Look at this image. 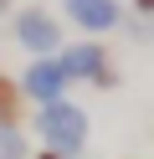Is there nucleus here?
<instances>
[{
    "instance_id": "f257e3e1",
    "label": "nucleus",
    "mask_w": 154,
    "mask_h": 159,
    "mask_svg": "<svg viewBox=\"0 0 154 159\" xmlns=\"http://www.w3.org/2000/svg\"><path fill=\"white\" fill-rule=\"evenodd\" d=\"M36 128H41V144L51 149V154H62V159H72V154H82V144H87V113H82L77 103H46L36 113Z\"/></svg>"
},
{
    "instance_id": "9d476101",
    "label": "nucleus",
    "mask_w": 154,
    "mask_h": 159,
    "mask_svg": "<svg viewBox=\"0 0 154 159\" xmlns=\"http://www.w3.org/2000/svg\"><path fill=\"white\" fill-rule=\"evenodd\" d=\"M0 11H5V0H0Z\"/></svg>"
},
{
    "instance_id": "f03ea898",
    "label": "nucleus",
    "mask_w": 154,
    "mask_h": 159,
    "mask_svg": "<svg viewBox=\"0 0 154 159\" xmlns=\"http://www.w3.org/2000/svg\"><path fill=\"white\" fill-rule=\"evenodd\" d=\"M57 62L67 67L72 82H92V87H113V62H108V46L103 41H77V46H62Z\"/></svg>"
},
{
    "instance_id": "1a4fd4ad",
    "label": "nucleus",
    "mask_w": 154,
    "mask_h": 159,
    "mask_svg": "<svg viewBox=\"0 0 154 159\" xmlns=\"http://www.w3.org/2000/svg\"><path fill=\"white\" fill-rule=\"evenodd\" d=\"M36 159H62V154H51V149H46V154H36Z\"/></svg>"
},
{
    "instance_id": "6e6552de",
    "label": "nucleus",
    "mask_w": 154,
    "mask_h": 159,
    "mask_svg": "<svg viewBox=\"0 0 154 159\" xmlns=\"http://www.w3.org/2000/svg\"><path fill=\"white\" fill-rule=\"evenodd\" d=\"M128 5H133L139 16H154V0H128Z\"/></svg>"
},
{
    "instance_id": "0eeeda50",
    "label": "nucleus",
    "mask_w": 154,
    "mask_h": 159,
    "mask_svg": "<svg viewBox=\"0 0 154 159\" xmlns=\"http://www.w3.org/2000/svg\"><path fill=\"white\" fill-rule=\"evenodd\" d=\"M26 154H31V144L21 128H0V159H26Z\"/></svg>"
},
{
    "instance_id": "39448f33",
    "label": "nucleus",
    "mask_w": 154,
    "mask_h": 159,
    "mask_svg": "<svg viewBox=\"0 0 154 159\" xmlns=\"http://www.w3.org/2000/svg\"><path fill=\"white\" fill-rule=\"evenodd\" d=\"M62 11H67V21L77 26V31H87V36H103V31H113V26L123 21L118 0H62Z\"/></svg>"
},
{
    "instance_id": "7ed1b4c3",
    "label": "nucleus",
    "mask_w": 154,
    "mask_h": 159,
    "mask_svg": "<svg viewBox=\"0 0 154 159\" xmlns=\"http://www.w3.org/2000/svg\"><path fill=\"white\" fill-rule=\"evenodd\" d=\"M16 46H26L31 57H57L62 46V21L51 11H41V5H31V11L16 16Z\"/></svg>"
},
{
    "instance_id": "423d86ee",
    "label": "nucleus",
    "mask_w": 154,
    "mask_h": 159,
    "mask_svg": "<svg viewBox=\"0 0 154 159\" xmlns=\"http://www.w3.org/2000/svg\"><path fill=\"white\" fill-rule=\"evenodd\" d=\"M16 108H21V82L0 77V128H16Z\"/></svg>"
},
{
    "instance_id": "20e7f679",
    "label": "nucleus",
    "mask_w": 154,
    "mask_h": 159,
    "mask_svg": "<svg viewBox=\"0 0 154 159\" xmlns=\"http://www.w3.org/2000/svg\"><path fill=\"white\" fill-rule=\"evenodd\" d=\"M67 87H72V77H67V67L57 62V57H31V67L21 72V98H31V103H62L67 98Z\"/></svg>"
}]
</instances>
